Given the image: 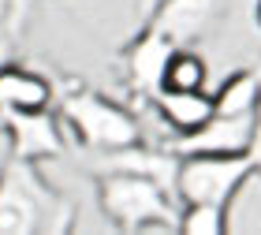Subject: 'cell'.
Here are the masks:
<instances>
[{
	"label": "cell",
	"mask_w": 261,
	"mask_h": 235,
	"mask_svg": "<svg viewBox=\"0 0 261 235\" xmlns=\"http://www.w3.org/2000/svg\"><path fill=\"white\" fill-rule=\"evenodd\" d=\"M75 205L41 175L38 161L11 157L0 172V235H64Z\"/></svg>",
	"instance_id": "1"
},
{
	"label": "cell",
	"mask_w": 261,
	"mask_h": 235,
	"mask_svg": "<svg viewBox=\"0 0 261 235\" xmlns=\"http://www.w3.org/2000/svg\"><path fill=\"white\" fill-rule=\"evenodd\" d=\"M97 205L116 231H164L179 235L175 194L138 172H97Z\"/></svg>",
	"instance_id": "2"
},
{
	"label": "cell",
	"mask_w": 261,
	"mask_h": 235,
	"mask_svg": "<svg viewBox=\"0 0 261 235\" xmlns=\"http://www.w3.org/2000/svg\"><path fill=\"white\" fill-rule=\"evenodd\" d=\"M56 116L75 135V142L82 149H90V153H112V149L142 142L138 116L93 90H75L67 97H60V112Z\"/></svg>",
	"instance_id": "3"
},
{
	"label": "cell",
	"mask_w": 261,
	"mask_h": 235,
	"mask_svg": "<svg viewBox=\"0 0 261 235\" xmlns=\"http://www.w3.org/2000/svg\"><path fill=\"white\" fill-rule=\"evenodd\" d=\"M254 168V153H183L179 172H175V202L228 205V198Z\"/></svg>",
	"instance_id": "4"
},
{
	"label": "cell",
	"mask_w": 261,
	"mask_h": 235,
	"mask_svg": "<svg viewBox=\"0 0 261 235\" xmlns=\"http://www.w3.org/2000/svg\"><path fill=\"white\" fill-rule=\"evenodd\" d=\"M172 53H175L172 38H164L161 30L142 27L123 49V79H127V86L135 90L138 97L153 101L161 93V86H164V64H168Z\"/></svg>",
	"instance_id": "5"
},
{
	"label": "cell",
	"mask_w": 261,
	"mask_h": 235,
	"mask_svg": "<svg viewBox=\"0 0 261 235\" xmlns=\"http://www.w3.org/2000/svg\"><path fill=\"white\" fill-rule=\"evenodd\" d=\"M4 127L11 135V157H27V161H53L67 153V138L60 116H53V109L41 112H8Z\"/></svg>",
	"instance_id": "6"
},
{
	"label": "cell",
	"mask_w": 261,
	"mask_h": 235,
	"mask_svg": "<svg viewBox=\"0 0 261 235\" xmlns=\"http://www.w3.org/2000/svg\"><path fill=\"white\" fill-rule=\"evenodd\" d=\"M220 11H224V0H164L142 27L161 30L175 45H191L201 34H209V27L220 19Z\"/></svg>",
	"instance_id": "7"
},
{
	"label": "cell",
	"mask_w": 261,
	"mask_h": 235,
	"mask_svg": "<svg viewBox=\"0 0 261 235\" xmlns=\"http://www.w3.org/2000/svg\"><path fill=\"white\" fill-rule=\"evenodd\" d=\"M175 153H250L254 149V116H213L194 135L172 138Z\"/></svg>",
	"instance_id": "8"
},
{
	"label": "cell",
	"mask_w": 261,
	"mask_h": 235,
	"mask_svg": "<svg viewBox=\"0 0 261 235\" xmlns=\"http://www.w3.org/2000/svg\"><path fill=\"white\" fill-rule=\"evenodd\" d=\"M153 112L161 116V123L175 138H183V135H194L198 127H205L217 116V105H213V93L205 90H161L153 97Z\"/></svg>",
	"instance_id": "9"
},
{
	"label": "cell",
	"mask_w": 261,
	"mask_h": 235,
	"mask_svg": "<svg viewBox=\"0 0 261 235\" xmlns=\"http://www.w3.org/2000/svg\"><path fill=\"white\" fill-rule=\"evenodd\" d=\"M53 82L22 64H0V112H41L53 109Z\"/></svg>",
	"instance_id": "10"
},
{
	"label": "cell",
	"mask_w": 261,
	"mask_h": 235,
	"mask_svg": "<svg viewBox=\"0 0 261 235\" xmlns=\"http://www.w3.org/2000/svg\"><path fill=\"white\" fill-rule=\"evenodd\" d=\"M257 101H261V71H254V67L228 75L220 82V90L213 93L217 116H254Z\"/></svg>",
	"instance_id": "11"
},
{
	"label": "cell",
	"mask_w": 261,
	"mask_h": 235,
	"mask_svg": "<svg viewBox=\"0 0 261 235\" xmlns=\"http://www.w3.org/2000/svg\"><path fill=\"white\" fill-rule=\"evenodd\" d=\"M209 67L191 45H175V53L164 64V86L161 90H205Z\"/></svg>",
	"instance_id": "12"
},
{
	"label": "cell",
	"mask_w": 261,
	"mask_h": 235,
	"mask_svg": "<svg viewBox=\"0 0 261 235\" xmlns=\"http://www.w3.org/2000/svg\"><path fill=\"white\" fill-rule=\"evenodd\" d=\"M228 213L213 202H187L179 205V235H224Z\"/></svg>",
	"instance_id": "13"
},
{
	"label": "cell",
	"mask_w": 261,
	"mask_h": 235,
	"mask_svg": "<svg viewBox=\"0 0 261 235\" xmlns=\"http://www.w3.org/2000/svg\"><path fill=\"white\" fill-rule=\"evenodd\" d=\"M27 11H30V0H11V15H8V30H11V38H19L22 22H27Z\"/></svg>",
	"instance_id": "14"
},
{
	"label": "cell",
	"mask_w": 261,
	"mask_h": 235,
	"mask_svg": "<svg viewBox=\"0 0 261 235\" xmlns=\"http://www.w3.org/2000/svg\"><path fill=\"white\" fill-rule=\"evenodd\" d=\"M254 161L261 164V101H257V109H254Z\"/></svg>",
	"instance_id": "15"
},
{
	"label": "cell",
	"mask_w": 261,
	"mask_h": 235,
	"mask_svg": "<svg viewBox=\"0 0 261 235\" xmlns=\"http://www.w3.org/2000/svg\"><path fill=\"white\" fill-rule=\"evenodd\" d=\"M8 161H11V135H8V127H0V172H4Z\"/></svg>",
	"instance_id": "16"
},
{
	"label": "cell",
	"mask_w": 261,
	"mask_h": 235,
	"mask_svg": "<svg viewBox=\"0 0 261 235\" xmlns=\"http://www.w3.org/2000/svg\"><path fill=\"white\" fill-rule=\"evenodd\" d=\"M11 41H15V38H11V30L4 27V22H0V64H8V53H11Z\"/></svg>",
	"instance_id": "17"
},
{
	"label": "cell",
	"mask_w": 261,
	"mask_h": 235,
	"mask_svg": "<svg viewBox=\"0 0 261 235\" xmlns=\"http://www.w3.org/2000/svg\"><path fill=\"white\" fill-rule=\"evenodd\" d=\"M161 4H164V0H138V27H142V22H146Z\"/></svg>",
	"instance_id": "18"
},
{
	"label": "cell",
	"mask_w": 261,
	"mask_h": 235,
	"mask_svg": "<svg viewBox=\"0 0 261 235\" xmlns=\"http://www.w3.org/2000/svg\"><path fill=\"white\" fill-rule=\"evenodd\" d=\"M8 15H11V0H0V22L8 27Z\"/></svg>",
	"instance_id": "19"
},
{
	"label": "cell",
	"mask_w": 261,
	"mask_h": 235,
	"mask_svg": "<svg viewBox=\"0 0 261 235\" xmlns=\"http://www.w3.org/2000/svg\"><path fill=\"white\" fill-rule=\"evenodd\" d=\"M254 19H257V27H261V0L254 4Z\"/></svg>",
	"instance_id": "20"
},
{
	"label": "cell",
	"mask_w": 261,
	"mask_h": 235,
	"mask_svg": "<svg viewBox=\"0 0 261 235\" xmlns=\"http://www.w3.org/2000/svg\"><path fill=\"white\" fill-rule=\"evenodd\" d=\"M257 168H261V164H257Z\"/></svg>",
	"instance_id": "21"
}]
</instances>
